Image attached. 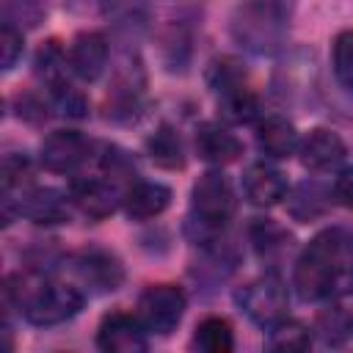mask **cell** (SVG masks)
<instances>
[{"mask_svg":"<svg viewBox=\"0 0 353 353\" xmlns=\"http://www.w3.org/2000/svg\"><path fill=\"white\" fill-rule=\"evenodd\" d=\"M292 287L312 303H331L353 295V232L345 226L317 232L295 259Z\"/></svg>","mask_w":353,"mask_h":353,"instance_id":"obj_1","label":"cell"},{"mask_svg":"<svg viewBox=\"0 0 353 353\" xmlns=\"http://www.w3.org/2000/svg\"><path fill=\"white\" fill-rule=\"evenodd\" d=\"M3 295H6V303L14 306L33 325L66 323L85 303V292L74 281L55 279L44 270L11 273L6 279Z\"/></svg>","mask_w":353,"mask_h":353,"instance_id":"obj_2","label":"cell"},{"mask_svg":"<svg viewBox=\"0 0 353 353\" xmlns=\"http://www.w3.org/2000/svg\"><path fill=\"white\" fill-rule=\"evenodd\" d=\"M237 207L234 190L221 168L204 171L190 190V221L188 229H196L193 240L201 245L218 243V234L226 229Z\"/></svg>","mask_w":353,"mask_h":353,"instance_id":"obj_3","label":"cell"},{"mask_svg":"<svg viewBox=\"0 0 353 353\" xmlns=\"http://www.w3.org/2000/svg\"><path fill=\"white\" fill-rule=\"evenodd\" d=\"M232 39L256 55L276 52L287 39V8L281 0H245L234 8Z\"/></svg>","mask_w":353,"mask_h":353,"instance_id":"obj_4","label":"cell"},{"mask_svg":"<svg viewBox=\"0 0 353 353\" xmlns=\"http://www.w3.org/2000/svg\"><path fill=\"white\" fill-rule=\"evenodd\" d=\"M234 301L245 312V317L251 323H256L259 328H265V331L270 325H276L279 320H284L287 309H290L287 284H284V279L276 270H268V273L245 281L234 292Z\"/></svg>","mask_w":353,"mask_h":353,"instance_id":"obj_5","label":"cell"},{"mask_svg":"<svg viewBox=\"0 0 353 353\" xmlns=\"http://www.w3.org/2000/svg\"><path fill=\"white\" fill-rule=\"evenodd\" d=\"M188 298L182 292V287L176 284H152L141 292L138 306H135V317L141 320V325L146 328V334L154 336H168L182 314H185Z\"/></svg>","mask_w":353,"mask_h":353,"instance_id":"obj_6","label":"cell"},{"mask_svg":"<svg viewBox=\"0 0 353 353\" xmlns=\"http://www.w3.org/2000/svg\"><path fill=\"white\" fill-rule=\"evenodd\" d=\"M94 154V143L77 130H52L39 146V163L47 171L66 176H77Z\"/></svg>","mask_w":353,"mask_h":353,"instance_id":"obj_7","label":"cell"},{"mask_svg":"<svg viewBox=\"0 0 353 353\" xmlns=\"http://www.w3.org/2000/svg\"><path fill=\"white\" fill-rule=\"evenodd\" d=\"M69 270L74 276V284L91 295L113 292L124 281V268H121L119 256L105 248L77 251L74 256H69Z\"/></svg>","mask_w":353,"mask_h":353,"instance_id":"obj_8","label":"cell"},{"mask_svg":"<svg viewBox=\"0 0 353 353\" xmlns=\"http://www.w3.org/2000/svg\"><path fill=\"white\" fill-rule=\"evenodd\" d=\"M69 199H72V204L85 218L102 221V218L113 215L124 204V190L108 174H99V176H74L72 185H69Z\"/></svg>","mask_w":353,"mask_h":353,"instance_id":"obj_9","label":"cell"},{"mask_svg":"<svg viewBox=\"0 0 353 353\" xmlns=\"http://www.w3.org/2000/svg\"><path fill=\"white\" fill-rule=\"evenodd\" d=\"M97 347L105 353H143L149 347L146 328L135 314L110 312L97 328Z\"/></svg>","mask_w":353,"mask_h":353,"instance_id":"obj_10","label":"cell"},{"mask_svg":"<svg viewBox=\"0 0 353 353\" xmlns=\"http://www.w3.org/2000/svg\"><path fill=\"white\" fill-rule=\"evenodd\" d=\"M298 154H301V163L309 168V171H317V174H325V171H336L345 157H347V146L345 141L339 138V132L328 130V127H314L309 130L301 143H298Z\"/></svg>","mask_w":353,"mask_h":353,"instance_id":"obj_11","label":"cell"},{"mask_svg":"<svg viewBox=\"0 0 353 353\" xmlns=\"http://www.w3.org/2000/svg\"><path fill=\"white\" fill-rule=\"evenodd\" d=\"M19 215L39 223V226H58L66 223L72 215V199L55 188H25V193L19 196L17 204Z\"/></svg>","mask_w":353,"mask_h":353,"instance_id":"obj_12","label":"cell"},{"mask_svg":"<svg viewBox=\"0 0 353 353\" xmlns=\"http://www.w3.org/2000/svg\"><path fill=\"white\" fill-rule=\"evenodd\" d=\"M108 39L99 30H83L69 44V72L85 83H94L108 66Z\"/></svg>","mask_w":353,"mask_h":353,"instance_id":"obj_13","label":"cell"},{"mask_svg":"<svg viewBox=\"0 0 353 353\" xmlns=\"http://www.w3.org/2000/svg\"><path fill=\"white\" fill-rule=\"evenodd\" d=\"M196 154L210 165H229L243 154L240 138L221 121H201L193 135Z\"/></svg>","mask_w":353,"mask_h":353,"instance_id":"obj_14","label":"cell"},{"mask_svg":"<svg viewBox=\"0 0 353 353\" xmlns=\"http://www.w3.org/2000/svg\"><path fill=\"white\" fill-rule=\"evenodd\" d=\"M287 176L265 160L251 163L243 171V193L254 207H273L287 196Z\"/></svg>","mask_w":353,"mask_h":353,"instance_id":"obj_15","label":"cell"},{"mask_svg":"<svg viewBox=\"0 0 353 353\" xmlns=\"http://www.w3.org/2000/svg\"><path fill=\"white\" fill-rule=\"evenodd\" d=\"M171 204V188L152 179H135L124 190V212L130 221H152Z\"/></svg>","mask_w":353,"mask_h":353,"instance_id":"obj_16","label":"cell"},{"mask_svg":"<svg viewBox=\"0 0 353 353\" xmlns=\"http://www.w3.org/2000/svg\"><path fill=\"white\" fill-rule=\"evenodd\" d=\"M298 143H301V138L290 119L273 113V116H262L256 121V146L265 157L284 160L298 152Z\"/></svg>","mask_w":353,"mask_h":353,"instance_id":"obj_17","label":"cell"},{"mask_svg":"<svg viewBox=\"0 0 353 353\" xmlns=\"http://www.w3.org/2000/svg\"><path fill=\"white\" fill-rule=\"evenodd\" d=\"M218 113L229 124H251V121H259L265 116L262 102L248 88V83H237V85L221 91L218 94Z\"/></svg>","mask_w":353,"mask_h":353,"instance_id":"obj_18","label":"cell"},{"mask_svg":"<svg viewBox=\"0 0 353 353\" xmlns=\"http://www.w3.org/2000/svg\"><path fill=\"white\" fill-rule=\"evenodd\" d=\"M146 154L154 165L165 171H176L185 165V143L182 135L171 124H160L149 138H146Z\"/></svg>","mask_w":353,"mask_h":353,"instance_id":"obj_19","label":"cell"},{"mask_svg":"<svg viewBox=\"0 0 353 353\" xmlns=\"http://www.w3.org/2000/svg\"><path fill=\"white\" fill-rule=\"evenodd\" d=\"M193 347L204 350V353H229L234 347V331L229 325V320L223 317H204L196 325L193 334Z\"/></svg>","mask_w":353,"mask_h":353,"instance_id":"obj_20","label":"cell"},{"mask_svg":"<svg viewBox=\"0 0 353 353\" xmlns=\"http://www.w3.org/2000/svg\"><path fill=\"white\" fill-rule=\"evenodd\" d=\"M331 196H334V190H323L317 182H303L295 188V193L290 199V212L298 221H314L328 210Z\"/></svg>","mask_w":353,"mask_h":353,"instance_id":"obj_21","label":"cell"},{"mask_svg":"<svg viewBox=\"0 0 353 353\" xmlns=\"http://www.w3.org/2000/svg\"><path fill=\"white\" fill-rule=\"evenodd\" d=\"M251 234V243H254V251L262 256V259H276L279 254H284L290 248V234L270 218H256L248 229Z\"/></svg>","mask_w":353,"mask_h":353,"instance_id":"obj_22","label":"cell"},{"mask_svg":"<svg viewBox=\"0 0 353 353\" xmlns=\"http://www.w3.org/2000/svg\"><path fill=\"white\" fill-rule=\"evenodd\" d=\"M265 345L270 350H309L312 347V328L301 320H279L276 325L268 328Z\"/></svg>","mask_w":353,"mask_h":353,"instance_id":"obj_23","label":"cell"},{"mask_svg":"<svg viewBox=\"0 0 353 353\" xmlns=\"http://www.w3.org/2000/svg\"><path fill=\"white\" fill-rule=\"evenodd\" d=\"M317 336L325 345H339L347 336H353V312L336 306V301H331L320 314H317V325H314Z\"/></svg>","mask_w":353,"mask_h":353,"instance_id":"obj_24","label":"cell"},{"mask_svg":"<svg viewBox=\"0 0 353 353\" xmlns=\"http://www.w3.org/2000/svg\"><path fill=\"white\" fill-rule=\"evenodd\" d=\"M47 105L66 119H85L88 116V99L80 88H74L69 80L47 85Z\"/></svg>","mask_w":353,"mask_h":353,"instance_id":"obj_25","label":"cell"},{"mask_svg":"<svg viewBox=\"0 0 353 353\" xmlns=\"http://www.w3.org/2000/svg\"><path fill=\"white\" fill-rule=\"evenodd\" d=\"M36 74L44 77V85H52V83H61L66 80V69H69V52L55 41L50 39L47 44H41V50L36 52Z\"/></svg>","mask_w":353,"mask_h":353,"instance_id":"obj_26","label":"cell"},{"mask_svg":"<svg viewBox=\"0 0 353 353\" xmlns=\"http://www.w3.org/2000/svg\"><path fill=\"white\" fill-rule=\"evenodd\" d=\"M334 77L345 91H353V30H339L331 44Z\"/></svg>","mask_w":353,"mask_h":353,"instance_id":"obj_27","label":"cell"},{"mask_svg":"<svg viewBox=\"0 0 353 353\" xmlns=\"http://www.w3.org/2000/svg\"><path fill=\"white\" fill-rule=\"evenodd\" d=\"M47 17V0H3V22L17 25L19 30L36 28Z\"/></svg>","mask_w":353,"mask_h":353,"instance_id":"obj_28","label":"cell"},{"mask_svg":"<svg viewBox=\"0 0 353 353\" xmlns=\"http://www.w3.org/2000/svg\"><path fill=\"white\" fill-rule=\"evenodd\" d=\"M0 50H3V72H11L17 66V61L22 58L25 52V39H22V30L11 22H3V30H0Z\"/></svg>","mask_w":353,"mask_h":353,"instance_id":"obj_29","label":"cell"},{"mask_svg":"<svg viewBox=\"0 0 353 353\" xmlns=\"http://www.w3.org/2000/svg\"><path fill=\"white\" fill-rule=\"evenodd\" d=\"M331 190H334V199L339 204H345V207L353 210V168H342L339 176L334 179Z\"/></svg>","mask_w":353,"mask_h":353,"instance_id":"obj_30","label":"cell"}]
</instances>
